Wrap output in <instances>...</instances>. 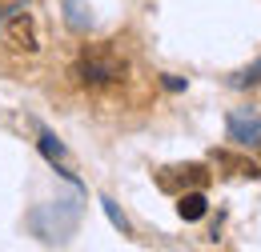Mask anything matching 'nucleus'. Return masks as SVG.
Segmentation results:
<instances>
[{"mask_svg": "<svg viewBox=\"0 0 261 252\" xmlns=\"http://www.w3.org/2000/svg\"><path fill=\"white\" fill-rule=\"evenodd\" d=\"M72 76L81 88L89 92H109V88H121L129 80V60L125 52L117 48V40H100V44H85L81 56L72 64Z\"/></svg>", "mask_w": 261, "mask_h": 252, "instance_id": "f257e3e1", "label": "nucleus"}, {"mask_svg": "<svg viewBox=\"0 0 261 252\" xmlns=\"http://www.w3.org/2000/svg\"><path fill=\"white\" fill-rule=\"evenodd\" d=\"M81 224V200H48V204H36L29 212V228L44 244H61L76 232Z\"/></svg>", "mask_w": 261, "mask_h": 252, "instance_id": "f03ea898", "label": "nucleus"}, {"mask_svg": "<svg viewBox=\"0 0 261 252\" xmlns=\"http://www.w3.org/2000/svg\"><path fill=\"white\" fill-rule=\"evenodd\" d=\"M0 48L16 56H36L40 52V24L29 4H12L0 12Z\"/></svg>", "mask_w": 261, "mask_h": 252, "instance_id": "7ed1b4c3", "label": "nucleus"}, {"mask_svg": "<svg viewBox=\"0 0 261 252\" xmlns=\"http://www.w3.org/2000/svg\"><path fill=\"white\" fill-rule=\"evenodd\" d=\"M209 172L205 164H169L157 172V188L161 192H189V188H205Z\"/></svg>", "mask_w": 261, "mask_h": 252, "instance_id": "20e7f679", "label": "nucleus"}, {"mask_svg": "<svg viewBox=\"0 0 261 252\" xmlns=\"http://www.w3.org/2000/svg\"><path fill=\"white\" fill-rule=\"evenodd\" d=\"M225 132H229V140H237V144H257L261 148V116L257 112H229V120H225Z\"/></svg>", "mask_w": 261, "mask_h": 252, "instance_id": "39448f33", "label": "nucleus"}, {"mask_svg": "<svg viewBox=\"0 0 261 252\" xmlns=\"http://www.w3.org/2000/svg\"><path fill=\"white\" fill-rule=\"evenodd\" d=\"M177 212H181V220H201V216L209 212V200L201 196V188L177 192Z\"/></svg>", "mask_w": 261, "mask_h": 252, "instance_id": "423d86ee", "label": "nucleus"}, {"mask_svg": "<svg viewBox=\"0 0 261 252\" xmlns=\"http://www.w3.org/2000/svg\"><path fill=\"white\" fill-rule=\"evenodd\" d=\"M213 160H217L221 168H233L237 176H253V180H261V164H257V160L233 156V152H225V148H213Z\"/></svg>", "mask_w": 261, "mask_h": 252, "instance_id": "0eeeda50", "label": "nucleus"}, {"mask_svg": "<svg viewBox=\"0 0 261 252\" xmlns=\"http://www.w3.org/2000/svg\"><path fill=\"white\" fill-rule=\"evenodd\" d=\"M65 8H68V28L72 32H85L89 28V4H85V0H65Z\"/></svg>", "mask_w": 261, "mask_h": 252, "instance_id": "6e6552de", "label": "nucleus"}, {"mask_svg": "<svg viewBox=\"0 0 261 252\" xmlns=\"http://www.w3.org/2000/svg\"><path fill=\"white\" fill-rule=\"evenodd\" d=\"M40 152H44V156L57 164V160H65V144H61L53 132H40Z\"/></svg>", "mask_w": 261, "mask_h": 252, "instance_id": "1a4fd4ad", "label": "nucleus"}, {"mask_svg": "<svg viewBox=\"0 0 261 252\" xmlns=\"http://www.w3.org/2000/svg\"><path fill=\"white\" fill-rule=\"evenodd\" d=\"M100 208H105V216H109V224H113V228H117L121 236H129V220L121 216V208H117L113 200H100Z\"/></svg>", "mask_w": 261, "mask_h": 252, "instance_id": "9d476101", "label": "nucleus"}, {"mask_svg": "<svg viewBox=\"0 0 261 252\" xmlns=\"http://www.w3.org/2000/svg\"><path fill=\"white\" fill-rule=\"evenodd\" d=\"M257 80H261V60L249 64L245 72H237V76H233V84H237V88H249V84H257Z\"/></svg>", "mask_w": 261, "mask_h": 252, "instance_id": "9b49d317", "label": "nucleus"}]
</instances>
